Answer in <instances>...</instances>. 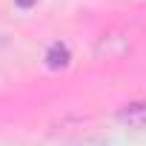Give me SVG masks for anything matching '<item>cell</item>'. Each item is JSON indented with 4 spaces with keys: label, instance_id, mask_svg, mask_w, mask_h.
Masks as SVG:
<instances>
[{
    "label": "cell",
    "instance_id": "1",
    "mask_svg": "<svg viewBox=\"0 0 146 146\" xmlns=\"http://www.w3.org/2000/svg\"><path fill=\"white\" fill-rule=\"evenodd\" d=\"M117 120H120L123 126H129V129H140V132H146V100L123 106V109L117 112Z\"/></svg>",
    "mask_w": 146,
    "mask_h": 146
},
{
    "label": "cell",
    "instance_id": "2",
    "mask_svg": "<svg viewBox=\"0 0 146 146\" xmlns=\"http://www.w3.org/2000/svg\"><path fill=\"white\" fill-rule=\"evenodd\" d=\"M69 60H72V54H69V46L66 43H52L49 49H46V66L49 69H66L69 66Z\"/></svg>",
    "mask_w": 146,
    "mask_h": 146
},
{
    "label": "cell",
    "instance_id": "3",
    "mask_svg": "<svg viewBox=\"0 0 146 146\" xmlns=\"http://www.w3.org/2000/svg\"><path fill=\"white\" fill-rule=\"evenodd\" d=\"M15 3H17V6H20V9H32V6H35V3H37V0H15Z\"/></svg>",
    "mask_w": 146,
    "mask_h": 146
}]
</instances>
